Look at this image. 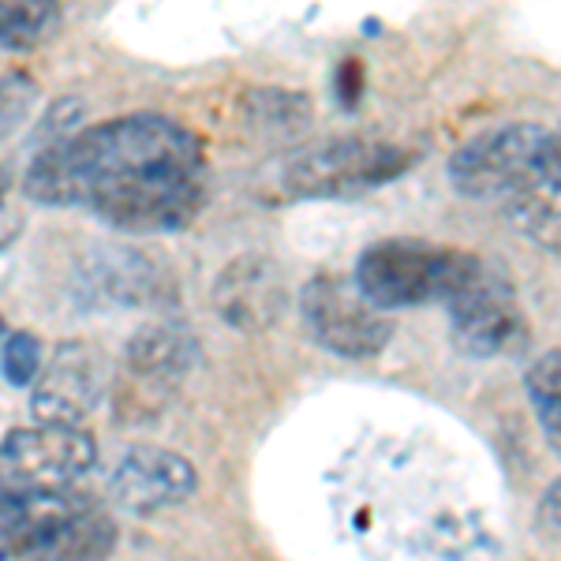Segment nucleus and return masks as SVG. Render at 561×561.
Returning a JSON list of instances; mask_svg holds the SVG:
<instances>
[{"label":"nucleus","mask_w":561,"mask_h":561,"mask_svg":"<svg viewBox=\"0 0 561 561\" xmlns=\"http://www.w3.org/2000/svg\"><path fill=\"white\" fill-rule=\"evenodd\" d=\"M87 285L94 288L102 300L147 304L158 296V270H153L142 255H131V251L116 248V255H105L94 262Z\"/></svg>","instance_id":"nucleus-13"},{"label":"nucleus","mask_w":561,"mask_h":561,"mask_svg":"<svg viewBox=\"0 0 561 561\" xmlns=\"http://www.w3.org/2000/svg\"><path fill=\"white\" fill-rule=\"evenodd\" d=\"M42 375V345L34 333L26 330H8L4 333V378L8 386H26L38 382Z\"/></svg>","instance_id":"nucleus-17"},{"label":"nucleus","mask_w":561,"mask_h":561,"mask_svg":"<svg viewBox=\"0 0 561 561\" xmlns=\"http://www.w3.org/2000/svg\"><path fill=\"white\" fill-rule=\"evenodd\" d=\"M510 214L524 237H531L539 248L561 255V180H550L531 195L510 203Z\"/></svg>","instance_id":"nucleus-15"},{"label":"nucleus","mask_w":561,"mask_h":561,"mask_svg":"<svg viewBox=\"0 0 561 561\" xmlns=\"http://www.w3.org/2000/svg\"><path fill=\"white\" fill-rule=\"evenodd\" d=\"M300 311L314 341L348 359L378 356L393 337L386 307L370 300L356 277H311L300 293Z\"/></svg>","instance_id":"nucleus-6"},{"label":"nucleus","mask_w":561,"mask_h":561,"mask_svg":"<svg viewBox=\"0 0 561 561\" xmlns=\"http://www.w3.org/2000/svg\"><path fill=\"white\" fill-rule=\"evenodd\" d=\"M198 359V341L180 322H153L142 325L128 341L124 367L116 378V409L121 415H153L169 404L176 386Z\"/></svg>","instance_id":"nucleus-7"},{"label":"nucleus","mask_w":561,"mask_h":561,"mask_svg":"<svg viewBox=\"0 0 561 561\" xmlns=\"http://www.w3.org/2000/svg\"><path fill=\"white\" fill-rule=\"evenodd\" d=\"M542 520L554 524V528H561V479L554 486L547 491V497H542Z\"/></svg>","instance_id":"nucleus-18"},{"label":"nucleus","mask_w":561,"mask_h":561,"mask_svg":"<svg viewBox=\"0 0 561 561\" xmlns=\"http://www.w3.org/2000/svg\"><path fill=\"white\" fill-rule=\"evenodd\" d=\"M449 180L465 198L505 206L517 203L558 180L554 131L542 124H502L479 131L449 158Z\"/></svg>","instance_id":"nucleus-3"},{"label":"nucleus","mask_w":561,"mask_h":561,"mask_svg":"<svg viewBox=\"0 0 561 561\" xmlns=\"http://www.w3.org/2000/svg\"><path fill=\"white\" fill-rule=\"evenodd\" d=\"M288 304V288L277 262L266 255H240L217 274L214 280V307L229 325L243 333H259L277 322Z\"/></svg>","instance_id":"nucleus-12"},{"label":"nucleus","mask_w":561,"mask_h":561,"mask_svg":"<svg viewBox=\"0 0 561 561\" xmlns=\"http://www.w3.org/2000/svg\"><path fill=\"white\" fill-rule=\"evenodd\" d=\"M483 259L460 248H442L427 240H378L359 255V288L386 311L420 304H449L472 280Z\"/></svg>","instance_id":"nucleus-4"},{"label":"nucleus","mask_w":561,"mask_h":561,"mask_svg":"<svg viewBox=\"0 0 561 561\" xmlns=\"http://www.w3.org/2000/svg\"><path fill=\"white\" fill-rule=\"evenodd\" d=\"M108 386V359L87 341H65L34 382L31 412L53 427H79L102 404Z\"/></svg>","instance_id":"nucleus-10"},{"label":"nucleus","mask_w":561,"mask_h":561,"mask_svg":"<svg viewBox=\"0 0 561 561\" xmlns=\"http://www.w3.org/2000/svg\"><path fill=\"white\" fill-rule=\"evenodd\" d=\"M26 195L83 206L113 229H184L206 198L203 142L173 116H116L45 142L26 169Z\"/></svg>","instance_id":"nucleus-1"},{"label":"nucleus","mask_w":561,"mask_h":561,"mask_svg":"<svg viewBox=\"0 0 561 561\" xmlns=\"http://www.w3.org/2000/svg\"><path fill=\"white\" fill-rule=\"evenodd\" d=\"M60 26V0H0V38L8 53L49 42Z\"/></svg>","instance_id":"nucleus-14"},{"label":"nucleus","mask_w":561,"mask_h":561,"mask_svg":"<svg viewBox=\"0 0 561 561\" xmlns=\"http://www.w3.org/2000/svg\"><path fill=\"white\" fill-rule=\"evenodd\" d=\"M198 476L176 449L131 446L108 476V497L131 513H153L180 505L195 494Z\"/></svg>","instance_id":"nucleus-11"},{"label":"nucleus","mask_w":561,"mask_h":561,"mask_svg":"<svg viewBox=\"0 0 561 561\" xmlns=\"http://www.w3.org/2000/svg\"><path fill=\"white\" fill-rule=\"evenodd\" d=\"M98 460V446L79 427H15L0 446V472L4 486H31V491H57L76 486Z\"/></svg>","instance_id":"nucleus-9"},{"label":"nucleus","mask_w":561,"mask_h":561,"mask_svg":"<svg viewBox=\"0 0 561 561\" xmlns=\"http://www.w3.org/2000/svg\"><path fill=\"white\" fill-rule=\"evenodd\" d=\"M412 165V153L375 139H330L296 153L280 173L293 198H337L389 184Z\"/></svg>","instance_id":"nucleus-5"},{"label":"nucleus","mask_w":561,"mask_h":561,"mask_svg":"<svg viewBox=\"0 0 561 561\" xmlns=\"http://www.w3.org/2000/svg\"><path fill=\"white\" fill-rule=\"evenodd\" d=\"M554 153H558V180H561V131H554Z\"/></svg>","instance_id":"nucleus-19"},{"label":"nucleus","mask_w":561,"mask_h":561,"mask_svg":"<svg viewBox=\"0 0 561 561\" xmlns=\"http://www.w3.org/2000/svg\"><path fill=\"white\" fill-rule=\"evenodd\" d=\"M524 389L531 397V409H536L542 434L554 446V454L561 457V348L539 356L536 364L524 375Z\"/></svg>","instance_id":"nucleus-16"},{"label":"nucleus","mask_w":561,"mask_h":561,"mask_svg":"<svg viewBox=\"0 0 561 561\" xmlns=\"http://www.w3.org/2000/svg\"><path fill=\"white\" fill-rule=\"evenodd\" d=\"M0 542L4 558L20 561H105L116 547V524L76 486H4Z\"/></svg>","instance_id":"nucleus-2"},{"label":"nucleus","mask_w":561,"mask_h":561,"mask_svg":"<svg viewBox=\"0 0 561 561\" xmlns=\"http://www.w3.org/2000/svg\"><path fill=\"white\" fill-rule=\"evenodd\" d=\"M446 307L457 345L468 356H510L528 341V319H524L517 293L491 262H483Z\"/></svg>","instance_id":"nucleus-8"}]
</instances>
